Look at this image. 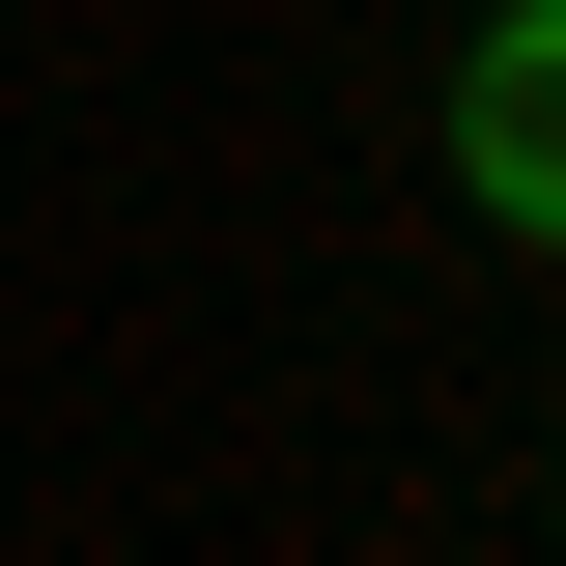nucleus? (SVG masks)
Returning a JSON list of instances; mask_svg holds the SVG:
<instances>
[{
	"label": "nucleus",
	"instance_id": "obj_1",
	"mask_svg": "<svg viewBox=\"0 0 566 566\" xmlns=\"http://www.w3.org/2000/svg\"><path fill=\"white\" fill-rule=\"evenodd\" d=\"M453 199L510 255H566V0H482V57H453Z\"/></svg>",
	"mask_w": 566,
	"mask_h": 566
}]
</instances>
